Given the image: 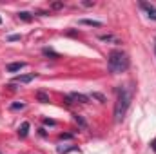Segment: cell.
<instances>
[{
	"instance_id": "obj_18",
	"label": "cell",
	"mask_w": 156,
	"mask_h": 154,
	"mask_svg": "<svg viewBox=\"0 0 156 154\" xmlns=\"http://www.w3.org/2000/svg\"><path fill=\"white\" fill-rule=\"evenodd\" d=\"M44 123H45V125H55V121H53V120H45Z\"/></svg>"
},
{
	"instance_id": "obj_3",
	"label": "cell",
	"mask_w": 156,
	"mask_h": 154,
	"mask_svg": "<svg viewBox=\"0 0 156 154\" xmlns=\"http://www.w3.org/2000/svg\"><path fill=\"white\" fill-rule=\"evenodd\" d=\"M73 100L78 102V103H87V102H89V96L80 94V93H71V94L66 98V102H67V103H73Z\"/></svg>"
},
{
	"instance_id": "obj_10",
	"label": "cell",
	"mask_w": 156,
	"mask_h": 154,
	"mask_svg": "<svg viewBox=\"0 0 156 154\" xmlns=\"http://www.w3.org/2000/svg\"><path fill=\"white\" fill-rule=\"evenodd\" d=\"M100 40H102V42H116V44H118V38H115L113 35H102Z\"/></svg>"
},
{
	"instance_id": "obj_11",
	"label": "cell",
	"mask_w": 156,
	"mask_h": 154,
	"mask_svg": "<svg viewBox=\"0 0 156 154\" xmlns=\"http://www.w3.org/2000/svg\"><path fill=\"white\" fill-rule=\"evenodd\" d=\"M37 98H38L42 103H47V102H49V96H47L45 93H37Z\"/></svg>"
},
{
	"instance_id": "obj_9",
	"label": "cell",
	"mask_w": 156,
	"mask_h": 154,
	"mask_svg": "<svg viewBox=\"0 0 156 154\" xmlns=\"http://www.w3.org/2000/svg\"><path fill=\"white\" fill-rule=\"evenodd\" d=\"M18 18H20V20H24V22H31V20H33V16H31L27 11H22V13H18Z\"/></svg>"
},
{
	"instance_id": "obj_22",
	"label": "cell",
	"mask_w": 156,
	"mask_h": 154,
	"mask_svg": "<svg viewBox=\"0 0 156 154\" xmlns=\"http://www.w3.org/2000/svg\"><path fill=\"white\" fill-rule=\"evenodd\" d=\"M0 154H2V152H0Z\"/></svg>"
},
{
	"instance_id": "obj_19",
	"label": "cell",
	"mask_w": 156,
	"mask_h": 154,
	"mask_svg": "<svg viewBox=\"0 0 156 154\" xmlns=\"http://www.w3.org/2000/svg\"><path fill=\"white\" fill-rule=\"evenodd\" d=\"M153 151H154V152H156V140H154V142H153Z\"/></svg>"
},
{
	"instance_id": "obj_1",
	"label": "cell",
	"mask_w": 156,
	"mask_h": 154,
	"mask_svg": "<svg viewBox=\"0 0 156 154\" xmlns=\"http://www.w3.org/2000/svg\"><path fill=\"white\" fill-rule=\"evenodd\" d=\"M133 100V93L127 85H120L116 91V103H115V121H122Z\"/></svg>"
},
{
	"instance_id": "obj_2",
	"label": "cell",
	"mask_w": 156,
	"mask_h": 154,
	"mask_svg": "<svg viewBox=\"0 0 156 154\" xmlns=\"http://www.w3.org/2000/svg\"><path fill=\"white\" fill-rule=\"evenodd\" d=\"M107 65H109V71L115 75L125 73L129 69V56L123 51H111L107 56Z\"/></svg>"
},
{
	"instance_id": "obj_14",
	"label": "cell",
	"mask_w": 156,
	"mask_h": 154,
	"mask_svg": "<svg viewBox=\"0 0 156 154\" xmlns=\"http://www.w3.org/2000/svg\"><path fill=\"white\" fill-rule=\"evenodd\" d=\"M75 120H76V121H78V123H80V125H82V127H85V121H83V120H82V116H75Z\"/></svg>"
},
{
	"instance_id": "obj_5",
	"label": "cell",
	"mask_w": 156,
	"mask_h": 154,
	"mask_svg": "<svg viewBox=\"0 0 156 154\" xmlns=\"http://www.w3.org/2000/svg\"><path fill=\"white\" fill-rule=\"evenodd\" d=\"M33 78H35V75H20V76H15L13 82H18V83H29Z\"/></svg>"
},
{
	"instance_id": "obj_8",
	"label": "cell",
	"mask_w": 156,
	"mask_h": 154,
	"mask_svg": "<svg viewBox=\"0 0 156 154\" xmlns=\"http://www.w3.org/2000/svg\"><path fill=\"white\" fill-rule=\"evenodd\" d=\"M27 131H29V123H27V121H24V123H22V127L18 129V134H20L22 138H26V136H27Z\"/></svg>"
},
{
	"instance_id": "obj_15",
	"label": "cell",
	"mask_w": 156,
	"mask_h": 154,
	"mask_svg": "<svg viewBox=\"0 0 156 154\" xmlns=\"http://www.w3.org/2000/svg\"><path fill=\"white\" fill-rule=\"evenodd\" d=\"M93 98H96V100H100V102H105V98H104L102 94H98V93H94V94H93Z\"/></svg>"
},
{
	"instance_id": "obj_12",
	"label": "cell",
	"mask_w": 156,
	"mask_h": 154,
	"mask_svg": "<svg viewBox=\"0 0 156 154\" xmlns=\"http://www.w3.org/2000/svg\"><path fill=\"white\" fill-rule=\"evenodd\" d=\"M24 107H26V103H24V102H20V103H13V105H11V109H13V111H18V109H24Z\"/></svg>"
},
{
	"instance_id": "obj_16",
	"label": "cell",
	"mask_w": 156,
	"mask_h": 154,
	"mask_svg": "<svg viewBox=\"0 0 156 154\" xmlns=\"http://www.w3.org/2000/svg\"><path fill=\"white\" fill-rule=\"evenodd\" d=\"M7 40H9V42H16V40H20V35H11Z\"/></svg>"
},
{
	"instance_id": "obj_7",
	"label": "cell",
	"mask_w": 156,
	"mask_h": 154,
	"mask_svg": "<svg viewBox=\"0 0 156 154\" xmlns=\"http://www.w3.org/2000/svg\"><path fill=\"white\" fill-rule=\"evenodd\" d=\"M80 24H82V26H93V27H102V22H98V20H89V18H83V20H80Z\"/></svg>"
},
{
	"instance_id": "obj_20",
	"label": "cell",
	"mask_w": 156,
	"mask_h": 154,
	"mask_svg": "<svg viewBox=\"0 0 156 154\" xmlns=\"http://www.w3.org/2000/svg\"><path fill=\"white\" fill-rule=\"evenodd\" d=\"M0 22H2V18H0Z\"/></svg>"
},
{
	"instance_id": "obj_4",
	"label": "cell",
	"mask_w": 156,
	"mask_h": 154,
	"mask_svg": "<svg viewBox=\"0 0 156 154\" xmlns=\"http://www.w3.org/2000/svg\"><path fill=\"white\" fill-rule=\"evenodd\" d=\"M140 5H142L145 11H147V16H149L151 20H156V7H154V5H151V4H145V2H142Z\"/></svg>"
},
{
	"instance_id": "obj_13",
	"label": "cell",
	"mask_w": 156,
	"mask_h": 154,
	"mask_svg": "<svg viewBox=\"0 0 156 154\" xmlns=\"http://www.w3.org/2000/svg\"><path fill=\"white\" fill-rule=\"evenodd\" d=\"M44 54H45V56H55V58H58V54H56L55 51H51V49H44Z\"/></svg>"
},
{
	"instance_id": "obj_17",
	"label": "cell",
	"mask_w": 156,
	"mask_h": 154,
	"mask_svg": "<svg viewBox=\"0 0 156 154\" xmlns=\"http://www.w3.org/2000/svg\"><path fill=\"white\" fill-rule=\"evenodd\" d=\"M62 5H64V4H62V2H56V4H53V5H51V7H53V9H60V7H62Z\"/></svg>"
},
{
	"instance_id": "obj_6",
	"label": "cell",
	"mask_w": 156,
	"mask_h": 154,
	"mask_svg": "<svg viewBox=\"0 0 156 154\" xmlns=\"http://www.w3.org/2000/svg\"><path fill=\"white\" fill-rule=\"evenodd\" d=\"M24 65H26L24 62H15V64H9V65H7L5 69H7L9 73H15V71H20V69H22Z\"/></svg>"
},
{
	"instance_id": "obj_21",
	"label": "cell",
	"mask_w": 156,
	"mask_h": 154,
	"mask_svg": "<svg viewBox=\"0 0 156 154\" xmlns=\"http://www.w3.org/2000/svg\"><path fill=\"white\" fill-rule=\"evenodd\" d=\"M154 51H156V47H154Z\"/></svg>"
}]
</instances>
